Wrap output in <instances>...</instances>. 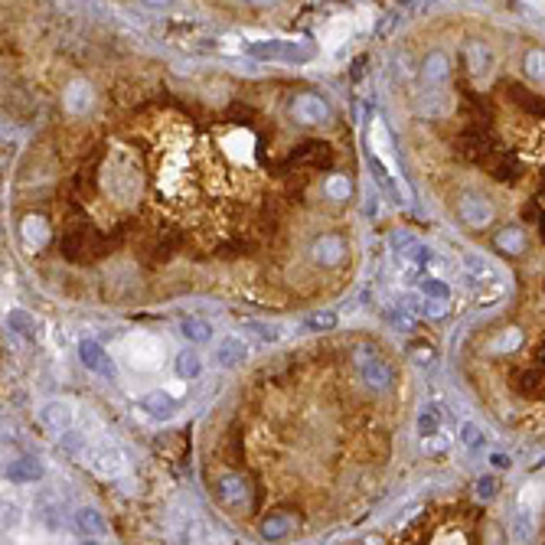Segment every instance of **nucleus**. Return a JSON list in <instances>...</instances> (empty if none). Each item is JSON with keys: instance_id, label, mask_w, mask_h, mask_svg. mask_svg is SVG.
Wrapping results in <instances>:
<instances>
[{"instance_id": "obj_9", "label": "nucleus", "mask_w": 545, "mask_h": 545, "mask_svg": "<svg viewBox=\"0 0 545 545\" xmlns=\"http://www.w3.org/2000/svg\"><path fill=\"white\" fill-rule=\"evenodd\" d=\"M291 114L297 124H320L330 118V105L320 98V95L307 92V95H297L291 105Z\"/></svg>"}, {"instance_id": "obj_18", "label": "nucleus", "mask_w": 545, "mask_h": 545, "mask_svg": "<svg viewBox=\"0 0 545 545\" xmlns=\"http://www.w3.org/2000/svg\"><path fill=\"white\" fill-rule=\"evenodd\" d=\"M180 333H183L189 343H209V339H213V323L203 317H183L180 320Z\"/></svg>"}, {"instance_id": "obj_22", "label": "nucleus", "mask_w": 545, "mask_h": 545, "mask_svg": "<svg viewBox=\"0 0 545 545\" xmlns=\"http://www.w3.org/2000/svg\"><path fill=\"white\" fill-rule=\"evenodd\" d=\"M20 235H23V242L27 245H33V248H39V245H46V226H43V219H36V216H29V219H23V226H20Z\"/></svg>"}, {"instance_id": "obj_17", "label": "nucleus", "mask_w": 545, "mask_h": 545, "mask_svg": "<svg viewBox=\"0 0 545 545\" xmlns=\"http://www.w3.org/2000/svg\"><path fill=\"white\" fill-rule=\"evenodd\" d=\"M291 529H294V516H288V513H271V516L262 523V539L278 542V539H284Z\"/></svg>"}, {"instance_id": "obj_33", "label": "nucleus", "mask_w": 545, "mask_h": 545, "mask_svg": "<svg viewBox=\"0 0 545 545\" xmlns=\"http://www.w3.org/2000/svg\"><path fill=\"white\" fill-rule=\"evenodd\" d=\"M389 323H395V327H412V317L405 311H392L389 314Z\"/></svg>"}, {"instance_id": "obj_3", "label": "nucleus", "mask_w": 545, "mask_h": 545, "mask_svg": "<svg viewBox=\"0 0 545 545\" xmlns=\"http://www.w3.org/2000/svg\"><path fill=\"white\" fill-rule=\"evenodd\" d=\"M183 229L177 226H160L157 232L151 235V242H147V264H160V262H170L173 252H180V245H183Z\"/></svg>"}, {"instance_id": "obj_6", "label": "nucleus", "mask_w": 545, "mask_h": 545, "mask_svg": "<svg viewBox=\"0 0 545 545\" xmlns=\"http://www.w3.org/2000/svg\"><path fill=\"white\" fill-rule=\"evenodd\" d=\"M464 62H467V72L470 79H487L497 66V56H493V49L483 43V39H470L467 46H464Z\"/></svg>"}, {"instance_id": "obj_15", "label": "nucleus", "mask_w": 545, "mask_h": 545, "mask_svg": "<svg viewBox=\"0 0 545 545\" xmlns=\"http://www.w3.org/2000/svg\"><path fill=\"white\" fill-rule=\"evenodd\" d=\"M141 408L151 415V418H170V415L177 412V398L167 392H151L141 398Z\"/></svg>"}, {"instance_id": "obj_1", "label": "nucleus", "mask_w": 545, "mask_h": 545, "mask_svg": "<svg viewBox=\"0 0 545 545\" xmlns=\"http://www.w3.org/2000/svg\"><path fill=\"white\" fill-rule=\"evenodd\" d=\"M112 238H105L92 222L85 219H72L66 229H62V238H59V252L66 262H95V258H105L112 252Z\"/></svg>"}, {"instance_id": "obj_19", "label": "nucleus", "mask_w": 545, "mask_h": 545, "mask_svg": "<svg viewBox=\"0 0 545 545\" xmlns=\"http://www.w3.org/2000/svg\"><path fill=\"white\" fill-rule=\"evenodd\" d=\"M7 330H13V333L23 337V339H36L39 323H36V317L27 314V311H10L7 314Z\"/></svg>"}, {"instance_id": "obj_28", "label": "nucleus", "mask_w": 545, "mask_h": 545, "mask_svg": "<svg viewBox=\"0 0 545 545\" xmlns=\"http://www.w3.org/2000/svg\"><path fill=\"white\" fill-rule=\"evenodd\" d=\"M327 193H330V196H333V199H343V196H346V193H349V180H339V177H333V180H330V183H327Z\"/></svg>"}, {"instance_id": "obj_31", "label": "nucleus", "mask_w": 545, "mask_h": 545, "mask_svg": "<svg viewBox=\"0 0 545 545\" xmlns=\"http://www.w3.org/2000/svg\"><path fill=\"white\" fill-rule=\"evenodd\" d=\"M408 353H412V359L415 363H431V346H428V343H412V346H408Z\"/></svg>"}, {"instance_id": "obj_11", "label": "nucleus", "mask_w": 545, "mask_h": 545, "mask_svg": "<svg viewBox=\"0 0 545 545\" xmlns=\"http://www.w3.org/2000/svg\"><path fill=\"white\" fill-rule=\"evenodd\" d=\"M343 255H346V242L339 238V235H320L317 242L311 245V258L323 268H333V264L343 262Z\"/></svg>"}, {"instance_id": "obj_23", "label": "nucleus", "mask_w": 545, "mask_h": 545, "mask_svg": "<svg viewBox=\"0 0 545 545\" xmlns=\"http://www.w3.org/2000/svg\"><path fill=\"white\" fill-rule=\"evenodd\" d=\"M333 327H337V314L333 311H317L304 320V330H311V333H327Z\"/></svg>"}, {"instance_id": "obj_25", "label": "nucleus", "mask_w": 545, "mask_h": 545, "mask_svg": "<svg viewBox=\"0 0 545 545\" xmlns=\"http://www.w3.org/2000/svg\"><path fill=\"white\" fill-rule=\"evenodd\" d=\"M422 294L424 297H438V301H448L451 297V288L444 281H438V278H424L422 281Z\"/></svg>"}, {"instance_id": "obj_2", "label": "nucleus", "mask_w": 545, "mask_h": 545, "mask_svg": "<svg viewBox=\"0 0 545 545\" xmlns=\"http://www.w3.org/2000/svg\"><path fill=\"white\" fill-rule=\"evenodd\" d=\"M333 163V151L323 141H304L284 157L278 173H297V170H327Z\"/></svg>"}, {"instance_id": "obj_14", "label": "nucleus", "mask_w": 545, "mask_h": 545, "mask_svg": "<svg viewBox=\"0 0 545 545\" xmlns=\"http://www.w3.org/2000/svg\"><path fill=\"white\" fill-rule=\"evenodd\" d=\"M248 356V343H245L242 337H226L222 343L216 346V363L219 366H238L242 359Z\"/></svg>"}, {"instance_id": "obj_26", "label": "nucleus", "mask_w": 545, "mask_h": 545, "mask_svg": "<svg viewBox=\"0 0 545 545\" xmlns=\"http://www.w3.org/2000/svg\"><path fill=\"white\" fill-rule=\"evenodd\" d=\"M464 444H467L470 451H473V448H480V444H483V431H480L477 424L473 422H467L464 424Z\"/></svg>"}, {"instance_id": "obj_12", "label": "nucleus", "mask_w": 545, "mask_h": 545, "mask_svg": "<svg viewBox=\"0 0 545 545\" xmlns=\"http://www.w3.org/2000/svg\"><path fill=\"white\" fill-rule=\"evenodd\" d=\"M39 422L46 424V431L53 434H66L72 428V408L66 402H49L39 408Z\"/></svg>"}, {"instance_id": "obj_38", "label": "nucleus", "mask_w": 545, "mask_h": 545, "mask_svg": "<svg viewBox=\"0 0 545 545\" xmlns=\"http://www.w3.org/2000/svg\"><path fill=\"white\" fill-rule=\"evenodd\" d=\"M248 4H255V7H268V4H274V0H248Z\"/></svg>"}, {"instance_id": "obj_4", "label": "nucleus", "mask_w": 545, "mask_h": 545, "mask_svg": "<svg viewBox=\"0 0 545 545\" xmlns=\"http://www.w3.org/2000/svg\"><path fill=\"white\" fill-rule=\"evenodd\" d=\"M356 369H359V379H363L369 389H376V392H386V389L392 386V369H389L376 353H369V349H359Z\"/></svg>"}, {"instance_id": "obj_34", "label": "nucleus", "mask_w": 545, "mask_h": 545, "mask_svg": "<svg viewBox=\"0 0 545 545\" xmlns=\"http://www.w3.org/2000/svg\"><path fill=\"white\" fill-rule=\"evenodd\" d=\"M13 523H17V506L7 503V506H4V526H13Z\"/></svg>"}, {"instance_id": "obj_10", "label": "nucleus", "mask_w": 545, "mask_h": 545, "mask_svg": "<svg viewBox=\"0 0 545 545\" xmlns=\"http://www.w3.org/2000/svg\"><path fill=\"white\" fill-rule=\"evenodd\" d=\"M248 497H252V487H248L238 473H229V477L219 480L216 499L226 509H245V506H248Z\"/></svg>"}, {"instance_id": "obj_37", "label": "nucleus", "mask_w": 545, "mask_h": 545, "mask_svg": "<svg viewBox=\"0 0 545 545\" xmlns=\"http://www.w3.org/2000/svg\"><path fill=\"white\" fill-rule=\"evenodd\" d=\"M144 4H147V7H170V4H173V0H144Z\"/></svg>"}, {"instance_id": "obj_35", "label": "nucleus", "mask_w": 545, "mask_h": 545, "mask_svg": "<svg viewBox=\"0 0 545 545\" xmlns=\"http://www.w3.org/2000/svg\"><path fill=\"white\" fill-rule=\"evenodd\" d=\"M238 248H245V242H232V245H226V248H222V258H235V255H238Z\"/></svg>"}, {"instance_id": "obj_5", "label": "nucleus", "mask_w": 545, "mask_h": 545, "mask_svg": "<svg viewBox=\"0 0 545 545\" xmlns=\"http://www.w3.org/2000/svg\"><path fill=\"white\" fill-rule=\"evenodd\" d=\"M255 59H288V62H307L314 56L311 46H297V43H281V39H271V43H252L248 46Z\"/></svg>"}, {"instance_id": "obj_16", "label": "nucleus", "mask_w": 545, "mask_h": 545, "mask_svg": "<svg viewBox=\"0 0 545 545\" xmlns=\"http://www.w3.org/2000/svg\"><path fill=\"white\" fill-rule=\"evenodd\" d=\"M76 529L85 539H98V536L108 532V526H105V519H102L98 509H79L76 513Z\"/></svg>"}, {"instance_id": "obj_20", "label": "nucleus", "mask_w": 545, "mask_h": 545, "mask_svg": "<svg viewBox=\"0 0 545 545\" xmlns=\"http://www.w3.org/2000/svg\"><path fill=\"white\" fill-rule=\"evenodd\" d=\"M523 76L532 85H545V49H529L523 56Z\"/></svg>"}, {"instance_id": "obj_13", "label": "nucleus", "mask_w": 545, "mask_h": 545, "mask_svg": "<svg viewBox=\"0 0 545 545\" xmlns=\"http://www.w3.org/2000/svg\"><path fill=\"white\" fill-rule=\"evenodd\" d=\"M4 477L10 480V483H36V480H43V464L36 461V457H17V461H10L7 467H4Z\"/></svg>"}, {"instance_id": "obj_27", "label": "nucleus", "mask_w": 545, "mask_h": 545, "mask_svg": "<svg viewBox=\"0 0 545 545\" xmlns=\"http://www.w3.org/2000/svg\"><path fill=\"white\" fill-rule=\"evenodd\" d=\"M415 245H418V242H415V238H412L408 232H395V235H392V248H395V252L408 255V252L415 248Z\"/></svg>"}, {"instance_id": "obj_29", "label": "nucleus", "mask_w": 545, "mask_h": 545, "mask_svg": "<svg viewBox=\"0 0 545 545\" xmlns=\"http://www.w3.org/2000/svg\"><path fill=\"white\" fill-rule=\"evenodd\" d=\"M493 493H497V480H493V477H480L477 480V497L480 499H490Z\"/></svg>"}, {"instance_id": "obj_32", "label": "nucleus", "mask_w": 545, "mask_h": 545, "mask_svg": "<svg viewBox=\"0 0 545 545\" xmlns=\"http://www.w3.org/2000/svg\"><path fill=\"white\" fill-rule=\"evenodd\" d=\"M252 330H255V333H258L262 339H268V343H274V339H278V330H274V327H264V323H252Z\"/></svg>"}, {"instance_id": "obj_24", "label": "nucleus", "mask_w": 545, "mask_h": 545, "mask_svg": "<svg viewBox=\"0 0 545 545\" xmlns=\"http://www.w3.org/2000/svg\"><path fill=\"white\" fill-rule=\"evenodd\" d=\"M438 424H441V418H438V412H434V408H424V412L418 415V434H422V438H431V434H438Z\"/></svg>"}, {"instance_id": "obj_30", "label": "nucleus", "mask_w": 545, "mask_h": 545, "mask_svg": "<svg viewBox=\"0 0 545 545\" xmlns=\"http://www.w3.org/2000/svg\"><path fill=\"white\" fill-rule=\"evenodd\" d=\"M529 529H532L529 516H526V513H519L516 523H513V536H516V539H529Z\"/></svg>"}, {"instance_id": "obj_21", "label": "nucleus", "mask_w": 545, "mask_h": 545, "mask_svg": "<svg viewBox=\"0 0 545 545\" xmlns=\"http://www.w3.org/2000/svg\"><path fill=\"white\" fill-rule=\"evenodd\" d=\"M203 372V359H199L196 349H183L177 356V376L180 379H196Z\"/></svg>"}, {"instance_id": "obj_36", "label": "nucleus", "mask_w": 545, "mask_h": 545, "mask_svg": "<svg viewBox=\"0 0 545 545\" xmlns=\"http://www.w3.org/2000/svg\"><path fill=\"white\" fill-rule=\"evenodd\" d=\"M490 461H493V467H509V457H506V454H493Z\"/></svg>"}, {"instance_id": "obj_8", "label": "nucleus", "mask_w": 545, "mask_h": 545, "mask_svg": "<svg viewBox=\"0 0 545 545\" xmlns=\"http://www.w3.org/2000/svg\"><path fill=\"white\" fill-rule=\"evenodd\" d=\"M79 359H82V366L88 369V372H98V376L105 379H114V359L105 353L102 343H95V339H82L79 343Z\"/></svg>"}, {"instance_id": "obj_7", "label": "nucleus", "mask_w": 545, "mask_h": 545, "mask_svg": "<svg viewBox=\"0 0 545 545\" xmlns=\"http://www.w3.org/2000/svg\"><path fill=\"white\" fill-rule=\"evenodd\" d=\"M422 82L424 88H444L451 82V56L444 49H431L422 62Z\"/></svg>"}]
</instances>
